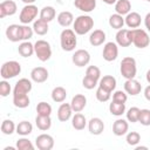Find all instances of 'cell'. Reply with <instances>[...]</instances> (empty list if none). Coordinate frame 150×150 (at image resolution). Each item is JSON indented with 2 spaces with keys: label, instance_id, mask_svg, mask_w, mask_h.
<instances>
[{
  "label": "cell",
  "instance_id": "cell-40",
  "mask_svg": "<svg viewBox=\"0 0 150 150\" xmlns=\"http://www.w3.org/2000/svg\"><path fill=\"white\" fill-rule=\"evenodd\" d=\"M139 112H141V109L137 108V107H131L125 114H127V120L131 123H136L138 122V117H139Z\"/></svg>",
  "mask_w": 150,
  "mask_h": 150
},
{
  "label": "cell",
  "instance_id": "cell-46",
  "mask_svg": "<svg viewBox=\"0 0 150 150\" xmlns=\"http://www.w3.org/2000/svg\"><path fill=\"white\" fill-rule=\"evenodd\" d=\"M11 90H12L11 84H9L6 80H2V81L0 82V95H1L2 97H6V96H8V95L11 94Z\"/></svg>",
  "mask_w": 150,
  "mask_h": 150
},
{
  "label": "cell",
  "instance_id": "cell-9",
  "mask_svg": "<svg viewBox=\"0 0 150 150\" xmlns=\"http://www.w3.org/2000/svg\"><path fill=\"white\" fill-rule=\"evenodd\" d=\"M118 45L116 42H107L103 47V52H102V56L105 61L108 62H111V61H115L118 56Z\"/></svg>",
  "mask_w": 150,
  "mask_h": 150
},
{
  "label": "cell",
  "instance_id": "cell-48",
  "mask_svg": "<svg viewBox=\"0 0 150 150\" xmlns=\"http://www.w3.org/2000/svg\"><path fill=\"white\" fill-rule=\"evenodd\" d=\"M144 25H145V28L148 29V32L150 33V12L144 18Z\"/></svg>",
  "mask_w": 150,
  "mask_h": 150
},
{
  "label": "cell",
  "instance_id": "cell-25",
  "mask_svg": "<svg viewBox=\"0 0 150 150\" xmlns=\"http://www.w3.org/2000/svg\"><path fill=\"white\" fill-rule=\"evenodd\" d=\"M18 53L22 57H29L35 53L34 45L32 42H29V41H22L18 47Z\"/></svg>",
  "mask_w": 150,
  "mask_h": 150
},
{
  "label": "cell",
  "instance_id": "cell-43",
  "mask_svg": "<svg viewBox=\"0 0 150 150\" xmlns=\"http://www.w3.org/2000/svg\"><path fill=\"white\" fill-rule=\"evenodd\" d=\"M86 75L89 76V77H93V79H95L97 81H100V79H101V70L96 66H89L86 69Z\"/></svg>",
  "mask_w": 150,
  "mask_h": 150
},
{
  "label": "cell",
  "instance_id": "cell-54",
  "mask_svg": "<svg viewBox=\"0 0 150 150\" xmlns=\"http://www.w3.org/2000/svg\"><path fill=\"white\" fill-rule=\"evenodd\" d=\"M4 150H14V148L13 146H6Z\"/></svg>",
  "mask_w": 150,
  "mask_h": 150
},
{
  "label": "cell",
  "instance_id": "cell-39",
  "mask_svg": "<svg viewBox=\"0 0 150 150\" xmlns=\"http://www.w3.org/2000/svg\"><path fill=\"white\" fill-rule=\"evenodd\" d=\"M15 148H16L18 150H34V145H33V143H32L28 138H26V137L19 138V139L16 141V145H15Z\"/></svg>",
  "mask_w": 150,
  "mask_h": 150
},
{
  "label": "cell",
  "instance_id": "cell-35",
  "mask_svg": "<svg viewBox=\"0 0 150 150\" xmlns=\"http://www.w3.org/2000/svg\"><path fill=\"white\" fill-rule=\"evenodd\" d=\"M32 131H33V125L28 121L19 122V124L16 125V130H15V132L18 135H21V136H27V135L32 134Z\"/></svg>",
  "mask_w": 150,
  "mask_h": 150
},
{
  "label": "cell",
  "instance_id": "cell-20",
  "mask_svg": "<svg viewBox=\"0 0 150 150\" xmlns=\"http://www.w3.org/2000/svg\"><path fill=\"white\" fill-rule=\"evenodd\" d=\"M129 129V124L123 118H118L112 123V132L115 136H123L128 132Z\"/></svg>",
  "mask_w": 150,
  "mask_h": 150
},
{
  "label": "cell",
  "instance_id": "cell-4",
  "mask_svg": "<svg viewBox=\"0 0 150 150\" xmlns=\"http://www.w3.org/2000/svg\"><path fill=\"white\" fill-rule=\"evenodd\" d=\"M120 71H121V75H122L124 79H127V80L135 79L136 73H137L136 60H135L134 57H131V56L123 57L122 61H121Z\"/></svg>",
  "mask_w": 150,
  "mask_h": 150
},
{
  "label": "cell",
  "instance_id": "cell-53",
  "mask_svg": "<svg viewBox=\"0 0 150 150\" xmlns=\"http://www.w3.org/2000/svg\"><path fill=\"white\" fill-rule=\"evenodd\" d=\"M135 149H136V150H141V149H145V150H146V149H148V146H142V145L137 146V145H136V146H135Z\"/></svg>",
  "mask_w": 150,
  "mask_h": 150
},
{
  "label": "cell",
  "instance_id": "cell-2",
  "mask_svg": "<svg viewBox=\"0 0 150 150\" xmlns=\"http://www.w3.org/2000/svg\"><path fill=\"white\" fill-rule=\"evenodd\" d=\"M94 27V19L90 15H79L73 23L74 32L77 35H84Z\"/></svg>",
  "mask_w": 150,
  "mask_h": 150
},
{
  "label": "cell",
  "instance_id": "cell-52",
  "mask_svg": "<svg viewBox=\"0 0 150 150\" xmlns=\"http://www.w3.org/2000/svg\"><path fill=\"white\" fill-rule=\"evenodd\" d=\"M145 79L148 81V83H150V69L146 71V75H145Z\"/></svg>",
  "mask_w": 150,
  "mask_h": 150
},
{
  "label": "cell",
  "instance_id": "cell-16",
  "mask_svg": "<svg viewBox=\"0 0 150 150\" xmlns=\"http://www.w3.org/2000/svg\"><path fill=\"white\" fill-rule=\"evenodd\" d=\"M88 130L91 135H101L104 130V123L100 117H93L88 122Z\"/></svg>",
  "mask_w": 150,
  "mask_h": 150
},
{
  "label": "cell",
  "instance_id": "cell-55",
  "mask_svg": "<svg viewBox=\"0 0 150 150\" xmlns=\"http://www.w3.org/2000/svg\"><path fill=\"white\" fill-rule=\"evenodd\" d=\"M146 1H149V2H150V0H146Z\"/></svg>",
  "mask_w": 150,
  "mask_h": 150
},
{
  "label": "cell",
  "instance_id": "cell-38",
  "mask_svg": "<svg viewBox=\"0 0 150 150\" xmlns=\"http://www.w3.org/2000/svg\"><path fill=\"white\" fill-rule=\"evenodd\" d=\"M36 112L38 115H41V116H50L52 114V105L47 102H39L38 105H36Z\"/></svg>",
  "mask_w": 150,
  "mask_h": 150
},
{
  "label": "cell",
  "instance_id": "cell-14",
  "mask_svg": "<svg viewBox=\"0 0 150 150\" xmlns=\"http://www.w3.org/2000/svg\"><path fill=\"white\" fill-rule=\"evenodd\" d=\"M48 76V70L45 67H35L30 71V79L35 83H43L45 81H47Z\"/></svg>",
  "mask_w": 150,
  "mask_h": 150
},
{
  "label": "cell",
  "instance_id": "cell-19",
  "mask_svg": "<svg viewBox=\"0 0 150 150\" xmlns=\"http://www.w3.org/2000/svg\"><path fill=\"white\" fill-rule=\"evenodd\" d=\"M73 109L70 103H61V105L57 109V120L60 122H67L69 118H71Z\"/></svg>",
  "mask_w": 150,
  "mask_h": 150
},
{
  "label": "cell",
  "instance_id": "cell-47",
  "mask_svg": "<svg viewBox=\"0 0 150 150\" xmlns=\"http://www.w3.org/2000/svg\"><path fill=\"white\" fill-rule=\"evenodd\" d=\"M128 100V96L124 91L122 90H116L114 94H112V101L115 102H120V103H125Z\"/></svg>",
  "mask_w": 150,
  "mask_h": 150
},
{
  "label": "cell",
  "instance_id": "cell-6",
  "mask_svg": "<svg viewBox=\"0 0 150 150\" xmlns=\"http://www.w3.org/2000/svg\"><path fill=\"white\" fill-rule=\"evenodd\" d=\"M34 50H35L36 57L41 62L48 61L52 56V47H50L49 42L46 40H38L34 43Z\"/></svg>",
  "mask_w": 150,
  "mask_h": 150
},
{
  "label": "cell",
  "instance_id": "cell-15",
  "mask_svg": "<svg viewBox=\"0 0 150 150\" xmlns=\"http://www.w3.org/2000/svg\"><path fill=\"white\" fill-rule=\"evenodd\" d=\"M32 88H33L32 81L23 77V79H20L15 83L14 89H13V94H29Z\"/></svg>",
  "mask_w": 150,
  "mask_h": 150
},
{
  "label": "cell",
  "instance_id": "cell-42",
  "mask_svg": "<svg viewBox=\"0 0 150 150\" xmlns=\"http://www.w3.org/2000/svg\"><path fill=\"white\" fill-rule=\"evenodd\" d=\"M138 122L144 127L150 125V109H141Z\"/></svg>",
  "mask_w": 150,
  "mask_h": 150
},
{
  "label": "cell",
  "instance_id": "cell-44",
  "mask_svg": "<svg viewBox=\"0 0 150 150\" xmlns=\"http://www.w3.org/2000/svg\"><path fill=\"white\" fill-rule=\"evenodd\" d=\"M95 95H96L97 101H100V102H107V101H109V98H110V96H111V93H109V91H107L105 89L98 87V88L96 89V94H95Z\"/></svg>",
  "mask_w": 150,
  "mask_h": 150
},
{
  "label": "cell",
  "instance_id": "cell-41",
  "mask_svg": "<svg viewBox=\"0 0 150 150\" xmlns=\"http://www.w3.org/2000/svg\"><path fill=\"white\" fill-rule=\"evenodd\" d=\"M127 143L131 146H136L139 141H141V135L137 132V131H130L127 134V138H125Z\"/></svg>",
  "mask_w": 150,
  "mask_h": 150
},
{
  "label": "cell",
  "instance_id": "cell-33",
  "mask_svg": "<svg viewBox=\"0 0 150 150\" xmlns=\"http://www.w3.org/2000/svg\"><path fill=\"white\" fill-rule=\"evenodd\" d=\"M67 97V90L63 87H55L52 90V100L56 103H62L64 102Z\"/></svg>",
  "mask_w": 150,
  "mask_h": 150
},
{
  "label": "cell",
  "instance_id": "cell-32",
  "mask_svg": "<svg viewBox=\"0 0 150 150\" xmlns=\"http://www.w3.org/2000/svg\"><path fill=\"white\" fill-rule=\"evenodd\" d=\"M124 18H123V15H121V14H117V13H115V14H111L110 16H109V26L111 27V28H114V29H121V28H123V26H124Z\"/></svg>",
  "mask_w": 150,
  "mask_h": 150
},
{
  "label": "cell",
  "instance_id": "cell-49",
  "mask_svg": "<svg viewBox=\"0 0 150 150\" xmlns=\"http://www.w3.org/2000/svg\"><path fill=\"white\" fill-rule=\"evenodd\" d=\"M144 97L150 102V84L148 87H145V89H144Z\"/></svg>",
  "mask_w": 150,
  "mask_h": 150
},
{
  "label": "cell",
  "instance_id": "cell-13",
  "mask_svg": "<svg viewBox=\"0 0 150 150\" xmlns=\"http://www.w3.org/2000/svg\"><path fill=\"white\" fill-rule=\"evenodd\" d=\"M18 11V6L13 0H5L0 4V18L4 19L6 16L14 15Z\"/></svg>",
  "mask_w": 150,
  "mask_h": 150
},
{
  "label": "cell",
  "instance_id": "cell-45",
  "mask_svg": "<svg viewBox=\"0 0 150 150\" xmlns=\"http://www.w3.org/2000/svg\"><path fill=\"white\" fill-rule=\"evenodd\" d=\"M97 83H98L97 80H95V79H93V77H89V76H87V75H84V77L82 79V86H83L86 89H88V90L94 89V88L97 86Z\"/></svg>",
  "mask_w": 150,
  "mask_h": 150
},
{
  "label": "cell",
  "instance_id": "cell-8",
  "mask_svg": "<svg viewBox=\"0 0 150 150\" xmlns=\"http://www.w3.org/2000/svg\"><path fill=\"white\" fill-rule=\"evenodd\" d=\"M38 7L33 4V5H26L21 12H20V15H19V19H20V22L22 25H28L30 22L34 21V19L38 16Z\"/></svg>",
  "mask_w": 150,
  "mask_h": 150
},
{
  "label": "cell",
  "instance_id": "cell-29",
  "mask_svg": "<svg viewBox=\"0 0 150 150\" xmlns=\"http://www.w3.org/2000/svg\"><path fill=\"white\" fill-rule=\"evenodd\" d=\"M48 29H49L48 22L42 19H38L33 22V30L38 35H46L48 33Z\"/></svg>",
  "mask_w": 150,
  "mask_h": 150
},
{
  "label": "cell",
  "instance_id": "cell-27",
  "mask_svg": "<svg viewBox=\"0 0 150 150\" xmlns=\"http://www.w3.org/2000/svg\"><path fill=\"white\" fill-rule=\"evenodd\" d=\"M57 22L60 26L62 27H69L71 23H74V15L68 12V11H63L61 13H59L57 15Z\"/></svg>",
  "mask_w": 150,
  "mask_h": 150
},
{
  "label": "cell",
  "instance_id": "cell-23",
  "mask_svg": "<svg viewBox=\"0 0 150 150\" xmlns=\"http://www.w3.org/2000/svg\"><path fill=\"white\" fill-rule=\"evenodd\" d=\"M74 6L84 13H90L96 7V0H74Z\"/></svg>",
  "mask_w": 150,
  "mask_h": 150
},
{
  "label": "cell",
  "instance_id": "cell-11",
  "mask_svg": "<svg viewBox=\"0 0 150 150\" xmlns=\"http://www.w3.org/2000/svg\"><path fill=\"white\" fill-rule=\"evenodd\" d=\"M71 61L76 67H84L90 62V54L86 49H77L73 54Z\"/></svg>",
  "mask_w": 150,
  "mask_h": 150
},
{
  "label": "cell",
  "instance_id": "cell-24",
  "mask_svg": "<svg viewBox=\"0 0 150 150\" xmlns=\"http://www.w3.org/2000/svg\"><path fill=\"white\" fill-rule=\"evenodd\" d=\"M124 22L129 28H138L141 22H142V18L137 12H130L125 15L124 18Z\"/></svg>",
  "mask_w": 150,
  "mask_h": 150
},
{
  "label": "cell",
  "instance_id": "cell-56",
  "mask_svg": "<svg viewBox=\"0 0 150 150\" xmlns=\"http://www.w3.org/2000/svg\"><path fill=\"white\" fill-rule=\"evenodd\" d=\"M145 1H146V0H145Z\"/></svg>",
  "mask_w": 150,
  "mask_h": 150
},
{
  "label": "cell",
  "instance_id": "cell-3",
  "mask_svg": "<svg viewBox=\"0 0 150 150\" xmlns=\"http://www.w3.org/2000/svg\"><path fill=\"white\" fill-rule=\"evenodd\" d=\"M60 43L63 50L66 52L74 50L77 45V38H76V33L74 32V29L64 28L60 34Z\"/></svg>",
  "mask_w": 150,
  "mask_h": 150
},
{
  "label": "cell",
  "instance_id": "cell-34",
  "mask_svg": "<svg viewBox=\"0 0 150 150\" xmlns=\"http://www.w3.org/2000/svg\"><path fill=\"white\" fill-rule=\"evenodd\" d=\"M55 16H56V12H55V8L52 6H45L40 11V19H42L47 22H50L52 20H54Z\"/></svg>",
  "mask_w": 150,
  "mask_h": 150
},
{
  "label": "cell",
  "instance_id": "cell-30",
  "mask_svg": "<svg viewBox=\"0 0 150 150\" xmlns=\"http://www.w3.org/2000/svg\"><path fill=\"white\" fill-rule=\"evenodd\" d=\"M131 11V4L129 0H117L115 4V12L121 15H127Z\"/></svg>",
  "mask_w": 150,
  "mask_h": 150
},
{
  "label": "cell",
  "instance_id": "cell-18",
  "mask_svg": "<svg viewBox=\"0 0 150 150\" xmlns=\"http://www.w3.org/2000/svg\"><path fill=\"white\" fill-rule=\"evenodd\" d=\"M124 90H125L127 94H129L131 96H136V95H138L141 93L142 86L137 80L130 79V80H127L124 82Z\"/></svg>",
  "mask_w": 150,
  "mask_h": 150
},
{
  "label": "cell",
  "instance_id": "cell-26",
  "mask_svg": "<svg viewBox=\"0 0 150 150\" xmlns=\"http://www.w3.org/2000/svg\"><path fill=\"white\" fill-rule=\"evenodd\" d=\"M29 103H30V100L28 94H13V104L16 108H20V109L27 108Z\"/></svg>",
  "mask_w": 150,
  "mask_h": 150
},
{
  "label": "cell",
  "instance_id": "cell-51",
  "mask_svg": "<svg viewBox=\"0 0 150 150\" xmlns=\"http://www.w3.org/2000/svg\"><path fill=\"white\" fill-rule=\"evenodd\" d=\"M23 4H26V5H33L36 0H21Z\"/></svg>",
  "mask_w": 150,
  "mask_h": 150
},
{
  "label": "cell",
  "instance_id": "cell-12",
  "mask_svg": "<svg viewBox=\"0 0 150 150\" xmlns=\"http://www.w3.org/2000/svg\"><path fill=\"white\" fill-rule=\"evenodd\" d=\"M35 145L39 150H52L54 146V138L48 134H41L35 138Z\"/></svg>",
  "mask_w": 150,
  "mask_h": 150
},
{
  "label": "cell",
  "instance_id": "cell-21",
  "mask_svg": "<svg viewBox=\"0 0 150 150\" xmlns=\"http://www.w3.org/2000/svg\"><path fill=\"white\" fill-rule=\"evenodd\" d=\"M104 41H105V33L102 29H95L89 35V43L94 47L103 45Z\"/></svg>",
  "mask_w": 150,
  "mask_h": 150
},
{
  "label": "cell",
  "instance_id": "cell-10",
  "mask_svg": "<svg viewBox=\"0 0 150 150\" xmlns=\"http://www.w3.org/2000/svg\"><path fill=\"white\" fill-rule=\"evenodd\" d=\"M116 43L120 47H129L132 43V38H131V29L127 28H121L116 33Z\"/></svg>",
  "mask_w": 150,
  "mask_h": 150
},
{
  "label": "cell",
  "instance_id": "cell-1",
  "mask_svg": "<svg viewBox=\"0 0 150 150\" xmlns=\"http://www.w3.org/2000/svg\"><path fill=\"white\" fill-rule=\"evenodd\" d=\"M34 34L33 27H29L28 25H9L6 29V36L12 42H19V41H28Z\"/></svg>",
  "mask_w": 150,
  "mask_h": 150
},
{
  "label": "cell",
  "instance_id": "cell-7",
  "mask_svg": "<svg viewBox=\"0 0 150 150\" xmlns=\"http://www.w3.org/2000/svg\"><path fill=\"white\" fill-rule=\"evenodd\" d=\"M131 38H132V43L135 45V47L143 49L146 48L150 43V38L149 34L141 28H134L131 29Z\"/></svg>",
  "mask_w": 150,
  "mask_h": 150
},
{
  "label": "cell",
  "instance_id": "cell-37",
  "mask_svg": "<svg viewBox=\"0 0 150 150\" xmlns=\"http://www.w3.org/2000/svg\"><path fill=\"white\" fill-rule=\"evenodd\" d=\"M16 130V125L12 120H4L1 123V132L4 135H12Z\"/></svg>",
  "mask_w": 150,
  "mask_h": 150
},
{
  "label": "cell",
  "instance_id": "cell-50",
  "mask_svg": "<svg viewBox=\"0 0 150 150\" xmlns=\"http://www.w3.org/2000/svg\"><path fill=\"white\" fill-rule=\"evenodd\" d=\"M102 1H103L104 4H107V5H115L117 0H102Z\"/></svg>",
  "mask_w": 150,
  "mask_h": 150
},
{
  "label": "cell",
  "instance_id": "cell-36",
  "mask_svg": "<svg viewBox=\"0 0 150 150\" xmlns=\"http://www.w3.org/2000/svg\"><path fill=\"white\" fill-rule=\"evenodd\" d=\"M109 111L114 116H122L125 112V103H120L112 101L109 104Z\"/></svg>",
  "mask_w": 150,
  "mask_h": 150
},
{
  "label": "cell",
  "instance_id": "cell-17",
  "mask_svg": "<svg viewBox=\"0 0 150 150\" xmlns=\"http://www.w3.org/2000/svg\"><path fill=\"white\" fill-rule=\"evenodd\" d=\"M70 105H71L73 111L81 112L87 105V97L83 94H76L75 96H73L70 101Z\"/></svg>",
  "mask_w": 150,
  "mask_h": 150
},
{
  "label": "cell",
  "instance_id": "cell-5",
  "mask_svg": "<svg viewBox=\"0 0 150 150\" xmlns=\"http://www.w3.org/2000/svg\"><path fill=\"white\" fill-rule=\"evenodd\" d=\"M21 73V64L18 61H6L0 69V75L4 80H9L18 76Z\"/></svg>",
  "mask_w": 150,
  "mask_h": 150
},
{
  "label": "cell",
  "instance_id": "cell-28",
  "mask_svg": "<svg viewBox=\"0 0 150 150\" xmlns=\"http://www.w3.org/2000/svg\"><path fill=\"white\" fill-rule=\"evenodd\" d=\"M71 125L75 130H83L87 125V118L81 112H76L73 117H71Z\"/></svg>",
  "mask_w": 150,
  "mask_h": 150
},
{
  "label": "cell",
  "instance_id": "cell-22",
  "mask_svg": "<svg viewBox=\"0 0 150 150\" xmlns=\"http://www.w3.org/2000/svg\"><path fill=\"white\" fill-rule=\"evenodd\" d=\"M98 87L105 89L109 93H112L116 88V79L112 75H104L102 79H100Z\"/></svg>",
  "mask_w": 150,
  "mask_h": 150
},
{
  "label": "cell",
  "instance_id": "cell-31",
  "mask_svg": "<svg viewBox=\"0 0 150 150\" xmlns=\"http://www.w3.org/2000/svg\"><path fill=\"white\" fill-rule=\"evenodd\" d=\"M35 124H36L38 129H40L42 131L49 130L50 127H52L50 116H41V115H38L36 118H35Z\"/></svg>",
  "mask_w": 150,
  "mask_h": 150
}]
</instances>
